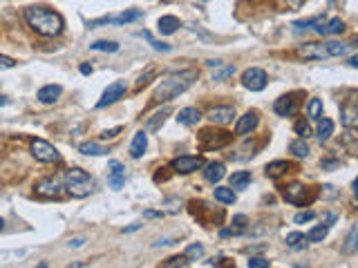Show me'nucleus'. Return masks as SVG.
<instances>
[{
    "label": "nucleus",
    "mask_w": 358,
    "mask_h": 268,
    "mask_svg": "<svg viewBox=\"0 0 358 268\" xmlns=\"http://www.w3.org/2000/svg\"><path fill=\"white\" fill-rule=\"evenodd\" d=\"M197 78H199V71L197 69H181V71H175V74H168L155 87L152 101L155 103L173 101V98H177L179 94H183L186 89H190L192 85L197 83Z\"/></svg>",
    "instance_id": "obj_1"
},
{
    "label": "nucleus",
    "mask_w": 358,
    "mask_h": 268,
    "mask_svg": "<svg viewBox=\"0 0 358 268\" xmlns=\"http://www.w3.org/2000/svg\"><path fill=\"white\" fill-rule=\"evenodd\" d=\"M25 20L38 36H58L63 31V16L47 7H29L25 9Z\"/></svg>",
    "instance_id": "obj_2"
},
{
    "label": "nucleus",
    "mask_w": 358,
    "mask_h": 268,
    "mask_svg": "<svg viewBox=\"0 0 358 268\" xmlns=\"http://www.w3.org/2000/svg\"><path fill=\"white\" fill-rule=\"evenodd\" d=\"M92 177H90L85 170L81 168H72L65 172V177H63V188H65L67 192H70L72 197H76V199H83V197H88L90 192H92Z\"/></svg>",
    "instance_id": "obj_3"
},
{
    "label": "nucleus",
    "mask_w": 358,
    "mask_h": 268,
    "mask_svg": "<svg viewBox=\"0 0 358 268\" xmlns=\"http://www.w3.org/2000/svg\"><path fill=\"white\" fill-rule=\"evenodd\" d=\"M282 197L293 205H304V203H311V201L318 197V192L313 190V188L293 181V183H289V186L282 188Z\"/></svg>",
    "instance_id": "obj_4"
},
{
    "label": "nucleus",
    "mask_w": 358,
    "mask_h": 268,
    "mask_svg": "<svg viewBox=\"0 0 358 268\" xmlns=\"http://www.w3.org/2000/svg\"><path fill=\"white\" fill-rule=\"evenodd\" d=\"M233 141L231 132H224V130H213L206 128L199 132V147L201 150H219V147H226Z\"/></svg>",
    "instance_id": "obj_5"
},
{
    "label": "nucleus",
    "mask_w": 358,
    "mask_h": 268,
    "mask_svg": "<svg viewBox=\"0 0 358 268\" xmlns=\"http://www.w3.org/2000/svg\"><path fill=\"white\" fill-rule=\"evenodd\" d=\"M31 154L40 163H54V161H58V150L52 143L45 141V138H34L31 141Z\"/></svg>",
    "instance_id": "obj_6"
},
{
    "label": "nucleus",
    "mask_w": 358,
    "mask_h": 268,
    "mask_svg": "<svg viewBox=\"0 0 358 268\" xmlns=\"http://www.w3.org/2000/svg\"><path fill=\"white\" fill-rule=\"evenodd\" d=\"M143 13L141 11H125V13H119V16H103V18H94V20L88 22L90 29L94 27H105V25H125V22H132V20H139Z\"/></svg>",
    "instance_id": "obj_7"
},
{
    "label": "nucleus",
    "mask_w": 358,
    "mask_h": 268,
    "mask_svg": "<svg viewBox=\"0 0 358 268\" xmlns=\"http://www.w3.org/2000/svg\"><path fill=\"white\" fill-rule=\"evenodd\" d=\"M242 85L251 92H260V89L267 87V71L260 69V67H249L242 74Z\"/></svg>",
    "instance_id": "obj_8"
},
{
    "label": "nucleus",
    "mask_w": 358,
    "mask_h": 268,
    "mask_svg": "<svg viewBox=\"0 0 358 268\" xmlns=\"http://www.w3.org/2000/svg\"><path fill=\"white\" fill-rule=\"evenodd\" d=\"M298 56L307 58V61H327L329 52H327V45L325 43H302L298 45Z\"/></svg>",
    "instance_id": "obj_9"
},
{
    "label": "nucleus",
    "mask_w": 358,
    "mask_h": 268,
    "mask_svg": "<svg viewBox=\"0 0 358 268\" xmlns=\"http://www.w3.org/2000/svg\"><path fill=\"white\" fill-rule=\"evenodd\" d=\"M125 80H116V83H112V85H107V89L101 94V101L96 103V107L98 110H103V107H107V105H112V103H116L119 98H123V94H125Z\"/></svg>",
    "instance_id": "obj_10"
},
{
    "label": "nucleus",
    "mask_w": 358,
    "mask_h": 268,
    "mask_svg": "<svg viewBox=\"0 0 358 268\" xmlns=\"http://www.w3.org/2000/svg\"><path fill=\"white\" fill-rule=\"evenodd\" d=\"M36 195L43 197V199H58L63 195V186L58 179H40L36 183Z\"/></svg>",
    "instance_id": "obj_11"
},
{
    "label": "nucleus",
    "mask_w": 358,
    "mask_h": 268,
    "mask_svg": "<svg viewBox=\"0 0 358 268\" xmlns=\"http://www.w3.org/2000/svg\"><path fill=\"white\" fill-rule=\"evenodd\" d=\"M201 165H204L201 156H195V154H183L173 161V170L179 174H190V172H195V170H199Z\"/></svg>",
    "instance_id": "obj_12"
},
{
    "label": "nucleus",
    "mask_w": 358,
    "mask_h": 268,
    "mask_svg": "<svg viewBox=\"0 0 358 268\" xmlns=\"http://www.w3.org/2000/svg\"><path fill=\"white\" fill-rule=\"evenodd\" d=\"M273 110H275L277 116H293L295 112H298V98H295L293 94H284V96L275 98Z\"/></svg>",
    "instance_id": "obj_13"
},
{
    "label": "nucleus",
    "mask_w": 358,
    "mask_h": 268,
    "mask_svg": "<svg viewBox=\"0 0 358 268\" xmlns=\"http://www.w3.org/2000/svg\"><path fill=\"white\" fill-rule=\"evenodd\" d=\"M260 119H258V112L255 110H249L244 116H240L235 123V134H240V136H244V134H251L255 128H258Z\"/></svg>",
    "instance_id": "obj_14"
},
{
    "label": "nucleus",
    "mask_w": 358,
    "mask_h": 268,
    "mask_svg": "<svg viewBox=\"0 0 358 268\" xmlns=\"http://www.w3.org/2000/svg\"><path fill=\"white\" fill-rule=\"evenodd\" d=\"M233 116H235V107L231 105H219V107H213V110L208 112V121L213 125H226L233 121Z\"/></svg>",
    "instance_id": "obj_15"
},
{
    "label": "nucleus",
    "mask_w": 358,
    "mask_h": 268,
    "mask_svg": "<svg viewBox=\"0 0 358 268\" xmlns=\"http://www.w3.org/2000/svg\"><path fill=\"white\" fill-rule=\"evenodd\" d=\"M316 31L320 36H336V34H343L345 31V22L340 20V18H331L329 22H325V18H322L320 22H316Z\"/></svg>",
    "instance_id": "obj_16"
},
{
    "label": "nucleus",
    "mask_w": 358,
    "mask_h": 268,
    "mask_svg": "<svg viewBox=\"0 0 358 268\" xmlns=\"http://www.w3.org/2000/svg\"><path fill=\"white\" fill-rule=\"evenodd\" d=\"M226 174V168H224L222 161H210V163L204 165V179L210 183H219Z\"/></svg>",
    "instance_id": "obj_17"
},
{
    "label": "nucleus",
    "mask_w": 358,
    "mask_h": 268,
    "mask_svg": "<svg viewBox=\"0 0 358 268\" xmlns=\"http://www.w3.org/2000/svg\"><path fill=\"white\" fill-rule=\"evenodd\" d=\"M170 112H173V107L166 105V107H161L159 112H155L152 116H148L146 119V132H157V130L166 123V119H168Z\"/></svg>",
    "instance_id": "obj_18"
},
{
    "label": "nucleus",
    "mask_w": 358,
    "mask_h": 268,
    "mask_svg": "<svg viewBox=\"0 0 358 268\" xmlns=\"http://www.w3.org/2000/svg\"><path fill=\"white\" fill-rule=\"evenodd\" d=\"M61 85H45V87H40L38 89V94H36V98H38L43 105H52V103H56L58 101V96H61Z\"/></svg>",
    "instance_id": "obj_19"
},
{
    "label": "nucleus",
    "mask_w": 358,
    "mask_h": 268,
    "mask_svg": "<svg viewBox=\"0 0 358 268\" xmlns=\"http://www.w3.org/2000/svg\"><path fill=\"white\" fill-rule=\"evenodd\" d=\"M199 119H201V112L197 110V107H183V110H179V114H177V123L186 125V128L197 125Z\"/></svg>",
    "instance_id": "obj_20"
},
{
    "label": "nucleus",
    "mask_w": 358,
    "mask_h": 268,
    "mask_svg": "<svg viewBox=\"0 0 358 268\" xmlns=\"http://www.w3.org/2000/svg\"><path fill=\"white\" fill-rule=\"evenodd\" d=\"M146 147H148V134L137 132L132 138V143H130V156H132V159H141Z\"/></svg>",
    "instance_id": "obj_21"
},
{
    "label": "nucleus",
    "mask_w": 358,
    "mask_h": 268,
    "mask_svg": "<svg viewBox=\"0 0 358 268\" xmlns=\"http://www.w3.org/2000/svg\"><path fill=\"white\" fill-rule=\"evenodd\" d=\"M179 27H181V20H179L177 16H161L159 22H157V29H159V34H164V36L175 34Z\"/></svg>",
    "instance_id": "obj_22"
},
{
    "label": "nucleus",
    "mask_w": 358,
    "mask_h": 268,
    "mask_svg": "<svg viewBox=\"0 0 358 268\" xmlns=\"http://www.w3.org/2000/svg\"><path fill=\"white\" fill-rule=\"evenodd\" d=\"M289 172V163H286V161H271V163L267 165V168H264V174H267L268 179H280L282 174H286Z\"/></svg>",
    "instance_id": "obj_23"
},
{
    "label": "nucleus",
    "mask_w": 358,
    "mask_h": 268,
    "mask_svg": "<svg viewBox=\"0 0 358 268\" xmlns=\"http://www.w3.org/2000/svg\"><path fill=\"white\" fill-rule=\"evenodd\" d=\"M340 121H343V125L345 128H356L358 125V110L354 105H347V107H343L340 110Z\"/></svg>",
    "instance_id": "obj_24"
},
{
    "label": "nucleus",
    "mask_w": 358,
    "mask_h": 268,
    "mask_svg": "<svg viewBox=\"0 0 358 268\" xmlns=\"http://www.w3.org/2000/svg\"><path fill=\"white\" fill-rule=\"evenodd\" d=\"M251 181H253V177L246 170H237V172L231 174V188H235V190H244Z\"/></svg>",
    "instance_id": "obj_25"
},
{
    "label": "nucleus",
    "mask_w": 358,
    "mask_h": 268,
    "mask_svg": "<svg viewBox=\"0 0 358 268\" xmlns=\"http://www.w3.org/2000/svg\"><path fill=\"white\" fill-rule=\"evenodd\" d=\"M79 150L83 152L85 156H101V154H107V147H103L101 143H96V141H85V143H81Z\"/></svg>",
    "instance_id": "obj_26"
},
{
    "label": "nucleus",
    "mask_w": 358,
    "mask_h": 268,
    "mask_svg": "<svg viewBox=\"0 0 358 268\" xmlns=\"http://www.w3.org/2000/svg\"><path fill=\"white\" fill-rule=\"evenodd\" d=\"M325 45H327L329 56H347L349 52H354V45L349 43H336V40H331V43H325Z\"/></svg>",
    "instance_id": "obj_27"
},
{
    "label": "nucleus",
    "mask_w": 358,
    "mask_h": 268,
    "mask_svg": "<svg viewBox=\"0 0 358 268\" xmlns=\"http://www.w3.org/2000/svg\"><path fill=\"white\" fill-rule=\"evenodd\" d=\"M215 199L219 201V203H226V205H233L235 203V192H233V188H215Z\"/></svg>",
    "instance_id": "obj_28"
},
{
    "label": "nucleus",
    "mask_w": 358,
    "mask_h": 268,
    "mask_svg": "<svg viewBox=\"0 0 358 268\" xmlns=\"http://www.w3.org/2000/svg\"><path fill=\"white\" fill-rule=\"evenodd\" d=\"M331 134H334V121L331 119H318V138L320 141H325V138H329Z\"/></svg>",
    "instance_id": "obj_29"
},
{
    "label": "nucleus",
    "mask_w": 358,
    "mask_h": 268,
    "mask_svg": "<svg viewBox=\"0 0 358 268\" xmlns=\"http://www.w3.org/2000/svg\"><path fill=\"white\" fill-rule=\"evenodd\" d=\"M289 150L293 152V156H298V159H307L309 156V145L304 143V138H295V141H291Z\"/></svg>",
    "instance_id": "obj_30"
},
{
    "label": "nucleus",
    "mask_w": 358,
    "mask_h": 268,
    "mask_svg": "<svg viewBox=\"0 0 358 268\" xmlns=\"http://www.w3.org/2000/svg\"><path fill=\"white\" fill-rule=\"evenodd\" d=\"M327 232H329V226H313L311 230L307 232V237H304V239L307 241H311V244H318V241H322L327 237Z\"/></svg>",
    "instance_id": "obj_31"
},
{
    "label": "nucleus",
    "mask_w": 358,
    "mask_h": 268,
    "mask_svg": "<svg viewBox=\"0 0 358 268\" xmlns=\"http://www.w3.org/2000/svg\"><path fill=\"white\" fill-rule=\"evenodd\" d=\"M90 49H94V52L114 54V52H119V43H114V40H96V43L90 45Z\"/></svg>",
    "instance_id": "obj_32"
},
{
    "label": "nucleus",
    "mask_w": 358,
    "mask_h": 268,
    "mask_svg": "<svg viewBox=\"0 0 358 268\" xmlns=\"http://www.w3.org/2000/svg\"><path fill=\"white\" fill-rule=\"evenodd\" d=\"M307 114H309V119H311V121L320 119V116H322V101H320V98H311V101H309Z\"/></svg>",
    "instance_id": "obj_33"
},
{
    "label": "nucleus",
    "mask_w": 358,
    "mask_h": 268,
    "mask_svg": "<svg viewBox=\"0 0 358 268\" xmlns=\"http://www.w3.org/2000/svg\"><path fill=\"white\" fill-rule=\"evenodd\" d=\"M215 69H217V71H213L210 80H217V83H219V80H226L228 76H233V74H235V65H226V67H222V65H219V67H215Z\"/></svg>",
    "instance_id": "obj_34"
},
{
    "label": "nucleus",
    "mask_w": 358,
    "mask_h": 268,
    "mask_svg": "<svg viewBox=\"0 0 358 268\" xmlns=\"http://www.w3.org/2000/svg\"><path fill=\"white\" fill-rule=\"evenodd\" d=\"M286 246H289V248H295V250H300V248H304V235L302 232H289V235H286Z\"/></svg>",
    "instance_id": "obj_35"
},
{
    "label": "nucleus",
    "mask_w": 358,
    "mask_h": 268,
    "mask_svg": "<svg viewBox=\"0 0 358 268\" xmlns=\"http://www.w3.org/2000/svg\"><path fill=\"white\" fill-rule=\"evenodd\" d=\"M141 36L148 40V43L152 45V49H157V52H173V45L161 43V40H155V38H152V34H150V31H141Z\"/></svg>",
    "instance_id": "obj_36"
},
{
    "label": "nucleus",
    "mask_w": 358,
    "mask_h": 268,
    "mask_svg": "<svg viewBox=\"0 0 358 268\" xmlns=\"http://www.w3.org/2000/svg\"><path fill=\"white\" fill-rule=\"evenodd\" d=\"M356 244H358V226H354L352 230H349V235H347V244L343 246V253L352 255L354 250H356Z\"/></svg>",
    "instance_id": "obj_37"
},
{
    "label": "nucleus",
    "mask_w": 358,
    "mask_h": 268,
    "mask_svg": "<svg viewBox=\"0 0 358 268\" xmlns=\"http://www.w3.org/2000/svg\"><path fill=\"white\" fill-rule=\"evenodd\" d=\"M204 257V246L201 244H190L186 248V259L188 262H195V259H201Z\"/></svg>",
    "instance_id": "obj_38"
},
{
    "label": "nucleus",
    "mask_w": 358,
    "mask_h": 268,
    "mask_svg": "<svg viewBox=\"0 0 358 268\" xmlns=\"http://www.w3.org/2000/svg\"><path fill=\"white\" fill-rule=\"evenodd\" d=\"M320 20H322V16H313V18H307V20L293 22V27H295V29H309L311 25H316V22H320Z\"/></svg>",
    "instance_id": "obj_39"
},
{
    "label": "nucleus",
    "mask_w": 358,
    "mask_h": 268,
    "mask_svg": "<svg viewBox=\"0 0 358 268\" xmlns=\"http://www.w3.org/2000/svg\"><path fill=\"white\" fill-rule=\"evenodd\" d=\"M107 181H110V186L114 188V190H121V188H123V183H125V174H110V177H107Z\"/></svg>",
    "instance_id": "obj_40"
},
{
    "label": "nucleus",
    "mask_w": 358,
    "mask_h": 268,
    "mask_svg": "<svg viewBox=\"0 0 358 268\" xmlns=\"http://www.w3.org/2000/svg\"><path fill=\"white\" fill-rule=\"evenodd\" d=\"M186 264H188L186 255H179V257H170L168 262H164V266L166 268H175V266H186Z\"/></svg>",
    "instance_id": "obj_41"
},
{
    "label": "nucleus",
    "mask_w": 358,
    "mask_h": 268,
    "mask_svg": "<svg viewBox=\"0 0 358 268\" xmlns=\"http://www.w3.org/2000/svg\"><path fill=\"white\" fill-rule=\"evenodd\" d=\"M311 219H316V212H313V210H304V212L295 214L293 223H304V221H311Z\"/></svg>",
    "instance_id": "obj_42"
},
{
    "label": "nucleus",
    "mask_w": 358,
    "mask_h": 268,
    "mask_svg": "<svg viewBox=\"0 0 358 268\" xmlns=\"http://www.w3.org/2000/svg\"><path fill=\"white\" fill-rule=\"evenodd\" d=\"M152 76H155V69H152V67H150V69H146L141 76H139V80H137V85H134V89H141L143 85H146L148 80L152 78Z\"/></svg>",
    "instance_id": "obj_43"
},
{
    "label": "nucleus",
    "mask_w": 358,
    "mask_h": 268,
    "mask_svg": "<svg viewBox=\"0 0 358 268\" xmlns=\"http://www.w3.org/2000/svg\"><path fill=\"white\" fill-rule=\"evenodd\" d=\"M246 266H249V268H267V266H268V259H264V257H251L249 262H246Z\"/></svg>",
    "instance_id": "obj_44"
},
{
    "label": "nucleus",
    "mask_w": 358,
    "mask_h": 268,
    "mask_svg": "<svg viewBox=\"0 0 358 268\" xmlns=\"http://www.w3.org/2000/svg\"><path fill=\"white\" fill-rule=\"evenodd\" d=\"M295 134H298L300 138L309 136V123L307 121H298V123H295Z\"/></svg>",
    "instance_id": "obj_45"
},
{
    "label": "nucleus",
    "mask_w": 358,
    "mask_h": 268,
    "mask_svg": "<svg viewBox=\"0 0 358 268\" xmlns=\"http://www.w3.org/2000/svg\"><path fill=\"white\" fill-rule=\"evenodd\" d=\"M188 29H190L192 34H199V36H201V38H204V40H210V34H206V31L201 29L199 25H195V22H190V25H188Z\"/></svg>",
    "instance_id": "obj_46"
},
{
    "label": "nucleus",
    "mask_w": 358,
    "mask_h": 268,
    "mask_svg": "<svg viewBox=\"0 0 358 268\" xmlns=\"http://www.w3.org/2000/svg\"><path fill=\"white\" fill-rule=\"evenodd\" d=\"M110 174H125L121 161H110Z\"/></svg>",
    "instance_id": "obj_47"
},
{
    "label": "nucleus",
    "mask_w": 358,
    "mask_h": 268,
    "mask_svg": "<svg viewBox=\"0 0 358 268\" xmlns=\"http://www.w3.org/2000/svg\"><path fill=\"white\" fill-rule=\"evenodd\" d=\"M11 67H16V61L9 56H0V69H11Z\"/></svg>",
    "instance_id": "obj_48"
},
{
    "label": "nucleus",
    "mask_w": 358,
    "mask_h": 268,
    "mask_svg": "<svg viewBox=\"0 0 358 268\" xmlns=\"http://www.w3.org/2000/svg\"><path fill=\"white\" fill-rule=\"evenodd\" d=\"M119 132H121V128H112V130H105L101 136L103 138H114V136H119Z\"/></svg>",
    "instance_id": "obj_49"
},
{
    "label": "nucleus",
    "mask_w": 358,
    "mask_h": 268,
    "mask_svg": "<svg viewBox=\"0 0 358 268\" xmlns=\"http://www.w3.org/2000/svg\"><path fill=\"white\" fill-rule=\"evenodd\" d=\"M79 69H81V74H85V76H88V74H92V65H88V63H81V67H79Z\"/></svg>",
    "instance_id": "obj_50"
},
{
    "label": "nucleus",
    "mask_w": 358,
    "mask_h": 268,
    "mask_svg": "<svg viewBox=\"0 0 358 268\" xmlns=\"http://www.w3.org/2000/svg\"><path fill=\"white\" fill-rule=\"evenodd\" d=\"M83 241H85L83 237H79V239H72V241H70V246H72V248H79V246H83Z\"/></svg>",
    "instance_id": "obj_51"
},
{
    "label": "nucleus",
    "mask_w": 358,
    "mask_h": 268,
    "mask_svg": "<svg viewBox=\"0 0 358 268\" xmlns=\"http://www.w3.org/2000/svg\"><path fill=\"white\" fill-rule=\"evenodd\" d=\"M146 217H148V219H155V217H161V212H155V210H146Z\"/></svg>",
    "instance_id": "obj_52"
},
{
    "label": "nucleus",
    "mask_w": 358,
    "mask_h": 268,
    "mask_svg": "<svg viewBox=\"0 0 358 268\" xmlns=\"http://www.w3.org/2000/svg\"><path fill=\"white\" fill-rule=\"evenodd\" d=\"M206 65L208 67H219V65H224L222 61H213V58H210V61H206Z\"/></svg>",
    "instance_id": "obj_53"
},
{
    "label": "nucleus",
    "mask_w": 358,
    "mask_h": 268,
    "mask_svg": "<svg viewBox=\"0 0 358 268\" xmlns=\"http://www.w3.org/2000/svg\"><path fill=\"white\" fill-rule=\"evenodd\" d=\"M139 226H141V223H132V226H128V228H125V230H123V232H134V230H137V228H139Z\"/></svg>",
    "instance_id": "obj_54"
},
{
    "label": "nucleus",
    "mask_w": 358,
    "mask_h": 268,
    "mask_svg": "<svg viewBox=\"0 0 358 268\" xmlns=\"http://www.w3.org/2000/svg\"><path fill=\"white\" fill-rule=\"evenodd\" d=\"M349 67H358V58H356V56L349 58Z\"/></svg>",
    "instance_id": "obj_55"
},
{
    "label": "nucleus",
    "mask_w": 358,
    "mask_h": 268,
    "mask_svg": "<svg viewBox=\"0 0 358 268\" xmlns=\"http://www.w3.org/2000/svg\"><path fill=\"white\" fill-rule=\"evenodd\" d=\"M7 103H9V101H7V96H0V107L7 105Z\"/></svg>",
    "instance_id": "obj_56"
},
{
    "label": "nucleus",
    "mask_w": 358,
    "mask_h": 268,
    "mask_svg": "<svg viewBox=\"0 0 358 268\" xmlns=\"http://www.w3.org/2000/svg\"><path fill=\"white\" fill-rule=\"evenodd\" d=\"M2 228H4V219L0 217V230H2Z\"/></svg>",
    "instance_id": "obj_57"
}]
</instances>
